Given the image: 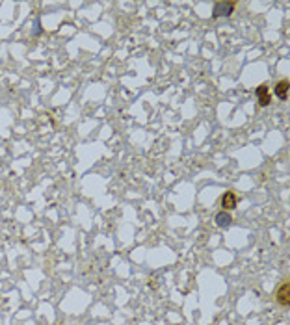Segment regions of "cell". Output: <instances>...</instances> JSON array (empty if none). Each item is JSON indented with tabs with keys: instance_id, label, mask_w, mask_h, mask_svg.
Listing matches in <instances>:
<instances>
[{
	"instance_id": "obj_5",
	"label": "cell",
	"mask_w": 290,
	"mask_h": 325,
	"mask_svg": "<svg viewBox=\"0 0 290 325\" xmlns=\"http://www.w3.org/2000/svg\"><path fill=\"white\" fill-rule=\"evenodd\" d=\"M214 223H216L219 228L231 227V223H233V216H231L229 212H225V210L218 212L216 216H214Z\"/></svg>"
},
{
	"instance_id": "obj_3",
	"label": "cell",
	"mask_w": 290,
	"mask_h": 325,
	"mask_svg": "<svg viewBox=\"0 0 290 325\" xmlns=\"http://www.w3.org/2000/svg\"><path fill=\"white\" fill-rule=\"evenodd\" d=\"M255 95H257V100H258V106H270L272 102V93H270V88L266 86V84H260L257 90H255Z\"/></svg>"
},
{
	"instance_id": "obj_4",
	"label": "cell",
	"mask_w": 290,
	"mask_h": 325,
	"mask_svg": "<svg viewBox=\"0 0 290 325\" xmlns=\"http://www.w3.org/2000/svg\"><path fill=\"white\" fill-rule=\"evenodd\" d=\"M236 204H238V199H236V195H234L233 192H225V194L221 195V206H223L225 212L234 210Z\"/></svg>"
},
{
	"instance_id": "obj_2",
	"label": "cell",
	"mask_w": 290,
	"mask_h": 325,
	"mask_svg": "<svg viewBox=\"0 0 290 325\" xmlns=\"http://www.w3.org/2000/svg\"><path fill=\"white\" fill-rule=\"evenodd\" d=\"M234 8H236V2H216L214 8H212V17H229L233 15Z\"/></svg>"
},
{
	"instance_id": "obj_1",
	"label": "cell",
	"mask_w": 290,
	"mask_h": 325,
	"mask_svg": "<svg viewBox=\"0 0 290 325\" xmlns=\"http://www.w3.org/2000/svg\"><path fill=\"white\" fill-rule=\"evenodd\" d=\"M275 299L277 303L281 305V307H289L290 305V281L289 279H285L279 288L275 290Z\"/></svg>"
},
{
	"instance_id": "obj_6",
	"label": "cell",
	"mask_w": 290,
	"mask_h": 325,
	"mask_svg": "<svg viewBox=\"0 0 290 325\" xmlns=\"http://www.w3.org/2000/svg\"><path fill=\"white\" fill-rule=\"evenodd\" d=\"M289 90H290V82L289 80H279L277 84H275V88H274L275 97L279 98V100H287V97H289Z\"/></svg>"
}]
</instances>
